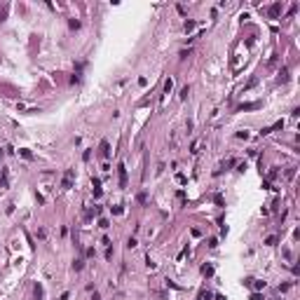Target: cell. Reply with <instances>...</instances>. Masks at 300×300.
<instances>
[{
  "label": "cell",
  "mask_w": 300,
  "mask_h": 300,
  "mask_svg": "<svg viewBox=\"0 0 300 300\" xmlns=\"http://www.w3.org/2000/svg\"><path fill=\"white\" fill-rule=\"evenodd\" d=\"M211 298V293H206V291H202V295H199V300H209Z\"/></svg>",
  "instance_id": "obj_12"
},
{
  "label": "cell",
  "mask_w": 300,
  "mask_h": 300,
  "mask_svg": "<svg viewBox=\"0 0 300 300\" xmlns=\"http://www.w3.org/2000/svg\"><path fill=\"white\" fill-rule=\"evenodd\" d=\"M284 127V120H279V122H274L272 127H265L263 129V136H267V134H272V132H277V129H281Z\"/></svg>",
  "instance_id": "obj_2"
},
{
  "label": "cell",
  "mask_w": 300,
  "mask_h": 300,
  "mask_svg": "<svg viewBox=\"0 0 300 300\" xmlns=\"http://www.w3.org/2000/svg\"><path fill=\"white\" fill-rule=\"evenodd\" d=\"M253 108H258V103H244L239 110H253Z\"/></svg>",
  "instance_id": "obj_8"
},
{
  "label": "cell",
  "mask_w": 300,
  "mask_h": 300,
  "mask_svg": "<svg viewBox=\"0 0 300 300\" xmlns=\"http://www.w3.org/2000/svg\"><path fill=\"white\" fill-rule=\"evenodd\" d=\"M279 14H281V5H279V2H274V5L270 7V16H279Z\"/></svg>",
  "instance_id": "obj_5"
},
{
  "label": "cell",
  "mask_w": 300,
  "mask_h": 300,
  "mask_svg": "<svg viewBox=\"0 0 300 300\" xmlns=\"http://www.w3.org/2000/svg\"><path fill=\"white\" fill-rule=\"evenodd\" d=\"M117 171H120V185L124 188V185H127V167H124V164H120Z\"/></svg>",
  "instance_id": "obj_3"
},
{
  "label": "cell",
  "mask_w": 300,
  "mask_h": 300,
  "mask_svg": "<svg viewBox=\"0 0 300 300\" xmlns=\"http://www.w3.org/2000/svg\"><path fill=\"white\" fill-rule=\"evenodd\" d=\"M101 155L103 157H110V143L108 141H101Z\"/></svg>",
  "instance_id": "obj_4"
},
{
  "label": "cell",
  "mask_w": 300,
  "mask_h": 300,
  "mask_svg": "<svg viewBox=\"0 0 300 300\" xmlns=\"http://www.w3.org/2000/svg\"><path fill=\"white\" fill-rule=\"evenodd\" d=\"M171 87H174V80L169 78L167 82H164V94H171Z\"/></svg>",
  "instance_id": "obj_6"
},
{
  "label": "cell",
  "mask_w": 300,
  "mask_h": 300,
  "mask_svg": "<svg viewBox=\"0 0 300 300\" xmlns=\"http://www.w3.org/2000/svg\"><path fill=\"white\" fill-rule=\"evenodd\" d=\"M99 225H101V227H110V223L105 221V218H101V221H99Z\"/></svg>",
  "instance_id": "obj_10"
},
{
  "label": "cell",
  "mask_w": 300,
  "mask_h": 300,
  "mask_svg": "<svg viewBox=\"0 0 300 300\" xmlns=\"http://www.w3.org/2000/svg\"><path fill=\"white\" fill-rule=\"evenodd\" d=\"M73 176H75V171H73V169H68V171H66V176H63V181H61V188H63V190H68L70 185H73Z\"/></svg>",
  "instance_id": "obj_1"
},
{
  "label": "cell",
  "mask_w": 300,
  "mask_h": 300,
  "mask_svg": "<svg viewBox=\"0 0 300 300\" xmlns=\"http://www.w3.org/2000/svg\"><path fill=\"white\" fill-rule=\"evenodd\" d=\"M246 284H251V279H249ZM251 286H253V289H256V291H260V289H265V281H253Z\"/></svg>",
  "instance_id": "obj_7"
},
{
  "label": "cell",
  "mask_w": 300,
  "mask_h": 300,
  "mask_svg": "<svg viewBox=\"0 0 300 300\" xmlns=\"http://www.w3.org/2000/svg\"><path fill=\"white\" fill-rule=\"evenodd\" d=\"M195 28V21H185V31H192Z\"/></svg>",
  "instance_id": "obj_9"
},
{
  "label": "cell",
  "mask_w": 300,
  "mask_h": 300,
  "mask_svg": "<svg viewBox=\"0 0 300 300\" xmlns=\"http://www.w3.org/2000/svg\"><path fill=\"white\" fill-rule=\"evenodd\" d=\"M5 185H7V178H5V174H2L0 176V188H5Z\"/></svg>",
  "instance_id": "obj_13"
},
{
  "label": "cell",
  "mask_w": 300,
  "mask_h": 300,
  "mask_svg": "<svg viewBox=\"0 0 300 300\" xmlns=\"http://www.w3.org/2000/svg\"><path fill=\"white\" fill-rule=\"evenodd\" d=\"M202 272H204V274H213V270H211L209 265H204V267H202Z\"/></svg>",
  "instance_id": "obj_11"
}]
</instances>
